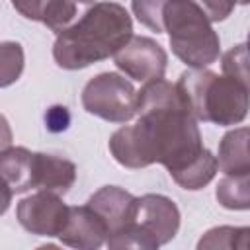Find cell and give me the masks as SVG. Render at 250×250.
Listing matches in <instances>:
<instances>
[{"instance_id": "cell-1", "label": "cell", "mask_w": 250, "mask_h": 250, "mask_svg": "<svg viewBox=\"0 0 250 250\" xmlns=\"http://www.w3.org/2000/svg\"><path fill=\"white\" fill-rule=\"evenodd\" d=\"M137 115L133 125L109 137V152L125 168L162 164L172 176L205 148L197 119L186 107L178 86L164 78L148 80L137 92Z\"/></svg>"}, {"instance_id": "cell-2", "label": "cell", "mask_w": 250, "mask_h": 250, "mask_svg": "<svg viewBox=\"0 0 250 250\" xmlns=\"http://www.w3.org/2000/svg\"><path fill=\"white\" fill-rule=\"evenodd\" d=\"M133 37V20L117 2H96L72 27L59 33L53 59L64 70L86 68L113 57Z\"/></svg>"}, {"instance_id": "cell-3", "label": "cell", "mask_w": 250, "mask_h": 250, "mask_svg": "<svg viewBox=\"0 0 250 250\" xmlns=\"http://www.w3.org/2000/svg\"><path fill=\"white\" fill-rule=\"evenodd\" d=\"M186 107L197 121L236 125L248 115V84L207 68H189L176 82Z\"/></svg>"}, {"instance_id": "cell-4", "label": "cell", "mask_w": 250, "mask_h": 250, "mask_svg": "<svg viewBox=\"0 0 250 250\" xmlns=\"http://www.w3.org/2000/svg\"><path fill=\"white\" fill-rule=\"evenodd\" d=\"M162 33L174 55L191 68H205L221 55V41L207 16L191 0H168L162 8Z\"/></svg>"}, {"instance_id": "cell-5", "label": "cell", "mask_w": 250, "mask_h": 250, "mask_svg": "<svg viewBox=\"0 0 250 250\" xmlns=\"http://www.w3.org/2000/svg\"><path fill=\"white\" fill-rule=\"evenodd\" d=\"M82 107L104 121L127 123L137 115V90L117 72H102L86 82Z\"/></svg>"}, {"instance_id": "cell-6", "label": "cell", "mask_w": 250, "mask_h": 250, "mask_svg": "<svg viewBox=\"0 0 250 250\" xmlns=\"http://www.w3.org/2000/svg\"><path fill=\"white\" fill-rule=\"evenodd\" d=\"M16 217L20 225L31 234L59 236L68 217V205L59 193L39 189L18 203Z\"/></svg>"}, {"instance_id": "cell-7", "label": "cell", "mask_w": 250, "mask_h": 250, "mask_svg": "<svg viewBox=\"0 0 250 250\" xmlns=\"http://www.w3.org/2000/svg\"><path fill=\"white\" fill-rule=\"evenodd\" d=\"M131 223L137 225L156 246L170 242L180 229L176 203L160 193H146L135 199Z\"/></svg>"}, {"instance_id": "cell-8", "label": "cell", "mask_w": 250, "mask_h": 250, "mask_svg": "<svg viewBox=\"0 0 250 250\" xmlns=\"http://www.w3.org/2000/svg\"><path fill=\"white\" fill-rule=\"evenodd\" d=\"M115 66L137 82L162 78L166 72L168 55L160 43L150 37L133 35L115 55Z\"/></svg>"}, {"instance_id": "cell-9", "label": "cell", "mask_w": 250, "mask_h": 250, "mask_svg": "<svg viewBox=\"0 0 250 250\" xmlns=\"http://www.w3.org/2000/svg\"><path fill=\"white\" fill-rule=\"evenodd\" d=\"M76 180V166L61 156L33 152L29 160V176H27V191L29 189H45L53 193H66Z\"/></svg>"}, {"instance_id": "cell-10", "label": "cell", "mask_w": 250, "mask_h": 250, "mask_svg": "<svg viewBox=\"0 0 250 250\" xmlns=\"http://www.w3.org/2000/svg\"><path fill=\"white\" fill-rule=\"evenodd\" d=\"M62 244L78 250H96L105 244L107 229L100 215L88 205L68 207V217L57 236Z\"/></svg>"}, {"instance_id": "cell-11", "label": "cell", "mask_w": 250, "mask_h": 250, "mask_svg": "<svg viewBox=\"0 0 250 250\" xmlns=\"http://www.w3.org/2000/svg\"><path fill=\"white\" fill-rule=\"evenodd\" d=\"M135 199L137 197L133 193L125 191L119 186H104L94 195H90L86 205L100 215V219L107 229V236H111L127 223H131Z\"/></svg>"}, {"instance_id": "cell-12", "label": "cell", "mask_w": 250, "mask_h": 250, "mask_svg": "<svg viewBox=\"0 0 250 250\" xmlns=\"http://www.w3.org/2000/svg\"><path fill=\"white\" fill-rule=\"evenodd\" d=\"M248 141H250L248 127H238L225 133V137L219 143V156H217V166L221 168L223 174L229 176L250 174Z\"/></svg>"}, {"instance_id": "cell-13", "label": "cell", "mask_w": 250, "mask_h": 250, "mask_svg": "<svg viewBox=\"0 0 250 250\" xmlns=\"http://www.w3.org/2000/svg\"><path fill=\"white\" fill-rule=\"evenodd\" d=\"M94 4L96 0H47L39 21L59 35L72 27Z\"/></svg>"}, {"instance_id": "cell-14", "label": "cell", "mask_w": 250, "mask_h": 250, "mask_svg": "<svg viewBox=\"0 0 250 250\" xmlns=\"http://www.w3.org/2000/svg\"><path fill=\"white\" fill-rule=\"evenodd\" d=\"M217 170H219V166H217V156H215L209 148H203L201 154H199L193 162H189L184 170L172 174V180H174L180 188L195 191V189L205 188V186L215 178Z\"/></svg>"}, {"instance_id": "cell-15", "label": "cell", "mask_w": 250, "mask_h": 250, "mask_svg": "<svg viewBox=\"0 0 250 250\" xmlns=\"http://www.w3.org/2000/svg\"><path fill=\"white\" fill-rule=\"evenodd\" d=\"M217 201L230 211H246L250 207V174L229 176L219 182L215 191Z\"/></svg>"}, {"instance_id": "cell-16", "label": "cell", "mask_w": 250, "mask_h": 250, "mask_svg": "<svg viewBox=\"0 0 250 250\" xmlns=\"http://www.w3.org/2000/svg\"><path fill=\"white\" fill-rule=\"evenodd\" d=\"M248 236L250 229L248 227H215L207 230L199 242V250H232V248H248Z\"/></svg>"}, {"instance_id": "cell-17", "label": "cell", "mask_w": 250, "mask_h": 250, "mask_svg": "<svg viewBox=\"0 0 250 250\" xmlns=\"http://www.w3.org/2000/svg\"><path fill=\"white\" fill-rule=\"evenodd\" d=\"M25 55L20 43L2 41L0 43V88L12 86L23 72Z\"/></svg>"}, {"instance_id": "cell-18", "label": "cell", "mask_w": 250, "mask_h": 250, "mask_svg": "<svg viewBox=\"0 0 250 250\" xmlns=\"http://www.w3.org/2000/svg\"><path fill=\"white\" fill-rule=\"evenodd\" d=\"M168 0H131L135 18L148 29L162 33V8Z\"/></svg>"}, {"instance_id": "cell-19", "label": "cell", "mask_w": 250, "mask_h": 250, "mask_svg": "<svg viewBox=\"0 0 250 250\" xmlns=\"http://www.w3.org/2000/svg\"><path fill=\"white\" fill-rule=\"evenodd\" d=\"M223 74H229L232 78H238L242 82L248 84V51L246 45L240 43L236 47H232L230 51H227L223 55Z\"/></svg>"}, {"instance_id": "cell-20", "label": "cell", "mask_w": 250, "mask_h": 250, "mask_svg": "<svg viewBox=\"0 0 250 250\" xmlns=\"http://www.w3.org/2000/svg\"><path fill=\"white\" fill-rule=\"evenodd\" d=\"M191 2L207 16L211 23L227 20L236 4H248V0H191Z\"/></svg>"}, {"instance_id": "cell-21", "label": "cell", "mask_w": 250, "mask_h": 250, "mask_svg": "<svg viewBox=\"0 0 250 250\" xmlns=\"http://www.w3.org/2000/svg\"><path fill=\"white\" fill-rule=\"evenodd\" d=\"M12 6L27 20H41V12L47 0H10Z\"/></svg>"}, {"instance_id": "cell-22", "label": "cell", "mask_w": 250, "mask_h": 250, "mask_svg": "<svg viewBox=\"0 0 250 250\" xmlns=\"http://www.w3.org/2000/svg\"><path fill=\"white\" fill-rule=\"evenodd\" d=\"M12 139H14V135H12V127H10L8 119L0 113V152H2L4 148L12 146Z\"/></svg>"}, {"instance_id": "cell-23", "label": "cell", "mask_w": 250, "mask_h": 250, "mask_svg": "<svg viewBox=\"0 0 250 250\" xmlns=\"http://www.w3.org/2000/svg\"><path fill=\"white\" fill-rule=\"evenodd\" d=\"M12 195H14L12 188H10L8 182L0 176V215H4V213L8 211V207H10V203H12Z\"/></svg>"}]
</instances>
